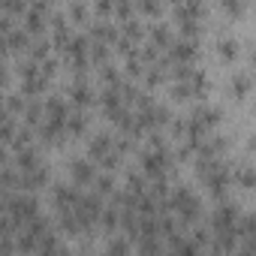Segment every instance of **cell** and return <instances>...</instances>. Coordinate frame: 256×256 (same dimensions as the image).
<instances>
[{"label":"cell","instance_id":"6da1fadb","mask_svg":"<svg viewBox=\"0 0 256 256\" xmlns=\"http://www.w3.org/2000/svg\"><path fill=\"white\" fill-rule=\"evenodd\" d=\"M238 217H241V205H238V202H223V205L214 211V217H211L214 232H217V235H220V232H235Z\"/></svg>","mask_w":256,"mask_h":256},{"label":"cell","instance_id":"7a4b0ae2","mask_svg":"<svg viewBox=\"0 0 256 256\" xmlns=\"http://www.w3.org/2000/svg\"><path fill=\"white\" fill-rule=\"evenodd\" d=\"M169 202H172V208L181 214L184 223H193V220L199 217V199L193 196V190H175V196H172Z\"/></svg>","mask_w":256,"mask_h":256},{"label":"cell","instance_id":"3957f363","mask_svg":"<svg viewBox=\"0 0 256 256\" xmlns=\"http://www.w3.org/2000/svg\"><path fill=\"white\" fill-rule=\"evenodd\" d=\"M196 54H199V48H196V40H190V36L169 42V60H175V64H193Z\"/></svg>","mask_w":256,"mask_h":256},{"label":"cell","instance_id":"277c9868","mask_svg":"<svg viewBox=\"0 0 256 256\" xmlns=\"http://www.w3.org/2000/svg\"><path fill=\"white\" fill-rule=\"evenodd\" d=\"M229 178H232V184H238V187H244V190H250V187L256 184V172H253L250 163L232 166V169H229Z\"/></svg>","mask_w":256,"mask_h":256},{"label":"cell","instance_id":"5b68a950","mask_svg":"<svg viewBox=\"0 0 256 256\" xmlns=\"http://www.w3.org/2000/svg\"><path fill=\"white\" fill-rule=\"evenodd\" d=\"M250 94V76L247 72H238L235 78H232V96L235 100H244Z\"/></svg>","mask_w":256,"mask_h":256},{"label":"cell","instance_id":"8992f818","mask_svg":"<svg viewBox=\"0 0 256 256\" xmlns=\"http://www.w3.org/2000/svg\"><path fill=\"white\" fill-rule=\"evenodd\" d=\"M72 175H76L78 184H88V181H94V166L88 160H76L72 163Z\"/></svg>","mask_w":256,"mask_h":256},{"label":"cell","instance_id":"52a82bcc","mask_svg":"<svg viewBox=\"0 0 256 256\" xmlns=\"http://www.w3.org/2000/svg\"><path fill=\"white\" fill-rule=\"evenodd\" d=\"M151 40H154V46H157V48H169L172 34H169V28H166V24H157V28H151Z\"/></svg>","mask_w":256,"mask_h":256},{"label":"cell","instance_id":"ba28073f","mask_svg":"<svg viewBox=\"0 0 256 256\" xmlns=\"http://www.w3.org/2000/svg\"><path fill=\"white\" fill-rule=\"evenodd\" d=\"M108 145H112V136H108V133H100V136L94 139V145H90V154H94V157L100 160V157H102V154L108 151Z\"/></svg>","mask_w":256,"mask_h":256},{"label":"cell","instance_id":"9c48e42d","mask_svg":"<svg viewBox=\"0 0 256 256\" xmlns=\"http://www.w3.org/2000/svg\"><path fill=\"white\" fill-rule=\"evenodd\" d=\"M223 10H226L232 18H241V16L247 12V4H244V0H223Z\"/></svg>","mask_w":256,"mask_h":256},{"label":"cell","instance_id":"30bf717a","mask_svg":"<svg viewBox=\"0 0 256 256\" xmlns=\"http://www.w3.org/2000/svg\"><path fill=\"white\" fill-rule=\"evenodd\" d=\"M4 40H6L10 48H24V46H28V34H24V30H10Z\"/></svg>","mask_w":256,"mask_h":256},{"label":"cell","instance_id":"8fae6325","mask_svg":"<svg viewBox=\"0 0 256 256\" xmlns=\"http://www.w3.org/2000/svg\"><path fill=\"white\" fill-rule=\"evenodd\" d=\"M220 54H223V58H229V60H235V58L241 54V48H238V42H235V40H223V42H220Z\"/></svg>","mask_w":256,"mask_h":256},{"label":"cell","instance_id":"7c38bea8","mask_svg":"<svg viewBox=\"0 0 256 256\" xmlns=\"http://www.w3.org/2000/svg\"><path fill=\"white\" fill-rule=\"evenodd\" d=\"M18 166H22V169H34V166H36V151L22 148V151H18Z\"/></svg>","mask_w":256,"mask_h":256},{"label":"cell","instance_id":"4fadbf2b","mask_svg":"<svg viewBox=\"0 0 256 256\" xmlns=\"http://www.w3.org/2000/svg\"><path fill=\"white\" fill-rule=\"evenodd\" d=\"M0 6H4L10 16H16V12H22V10H24V0H0Z\"/></svg>","mask_w":256,"mask_h":256},{"label":"cell","instance_id":"5bb4252c","mask_svg":"<svg viewBox=\"0 0 256 256\" xmlns=\"http://www.w3.org/2000/svg\"><path fill=\"white\" fill-rule=\"evenodd\" d=\"M72 18H76V22H84V18H88V10H84L82 0H72Z\"/></svg>","mask_w":256,"mask_h":256},{"label":"cell","instance_id":"9a60e30c","mask_svg":"<svg viewBox=\"0 0 256 256\" xmlns=\"http://www.w3.org/2000/svg\"><path fill=\"white\" fill-rule=\"evenodd\" d=\"M40 112H42V106H40V102H30V106H28V120L36 124V120H40Z\"/></svg>","mask_w":256,"mask_h":256},{"label":"cell","instance_id":"2e32d148","mask_svg":"<svg viewBox=\"0 0 256 256\" xmlns=\"http://www.w3.org/2000/svg\"><path fill=\"white\" fill-rule=\"evenodd\" d=\"M112 6H114L112 0H96V12H100V16H108V12H112Z\"/></svg>","mask_w":256,"mask_h":256},{"label":"cell","instance_id":"e0dca14e","mask_svg":"<svg viewBox=\"0 0 256 256\" xmlns=\"http://www.w3.org/2000/svg\"><path fill=\"white\" fill-rule=\"evenodd\" d=\"M96 187H100V193H112V178H100Z\"/></svg>","mask_w":256,"mask_h":256},{"label":"cell","instance_id":"ac0fdd59","mask_svg":"<svg viewBox=\"0 0 256 256\" xmlns=\"http://www.w3.org/2000/svg\"><path fill=\"white\" fill-rule=\"evenodd\" d=\"M6 84V70H4V64H0V88Z\"/></svg>","mask_w":256,"mask_h":256},{"label":"cell","instance_id":"d6986e66","mask_svg":"<svg viewBox=\"0 0 256 256\" xmlns=\"http://www.w3.org/2000/svg\"><path fill=\"white\" fill-rule=\"evenodd\" d=\"M4 160H6V151H4V148H0V166H4Z\"/></svg>","mask_w":256,"mask_h":256}]
</instances>
